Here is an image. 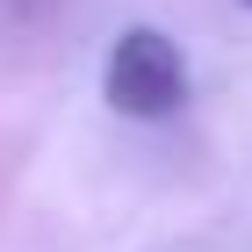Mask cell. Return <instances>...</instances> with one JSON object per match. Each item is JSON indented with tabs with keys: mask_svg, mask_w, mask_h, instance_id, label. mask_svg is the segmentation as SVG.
Segmentation results:
<instances>
[{
	"mask_svg": "<svg viewBox=\"0 0 252 252\" xmlns=\"http://www.w3.org/2000/svg\"><path fill=\"white\" fill-rule=\"evenodd\" d=\"M180 87H188V72H180L173 36H158V29H123L116 36V51H108V108L158 123L180 108Z\"/></svg>",
	"mask_w": 252,
	"mask_h": 252,
	"instance_id": "1",
	"label": "cell"
}]
</instances>
